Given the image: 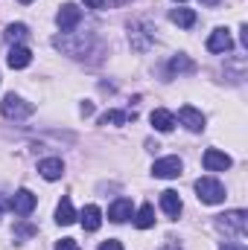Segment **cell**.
<instances>
[{"mask_svg": "<svg viewBox=\"0 0 248 250\" xmlns=\"http://www.w3.org/2000/svg\"><path fill=\"white\" fill-rule=\"evenodd\" d=\"M219 250H246V245H231V242H225Z\"/></svg>", "mask_w": 248, "mask_h": 250, "instance_id": "25", "label": "cell"}, {"mask_svg": "<svg viewBox=\"0 0 248 250\" xmlns=\"http://www.w3.org/2000/svg\"><path fill=\"white\" fill-rule=\"evenodd\" d=\"M79 111L88 117V114H94V105H91V102H82V108H79Z\"/></svg>", "mask_w": 248, "mask_h": 250, "instance_id": "26", "label": "cell"}, {"mask_svg": "<svg viewBox=\"0 0 248 250\" xmlns=\"http://www.w3.org/2000/svg\"><path fill=\"white\" fill-rule=\"evenodd\" d=\"M35 204H38V198H35L29 189H21V192H15V198L9 201L12 212H15V215H21V218H26V215L35 209Z\"/></svg>", "mask_w": 248, "mask_h": 250, "instance_id": "6", "label": "cell"}, {"mask_svg": "<svg viewBox=\"0 0 248 250\" xmlns=\"http://www.w3.org/2000/svg\"><path fill=\"white\" fill-rule=\"evenodd\" d=\"M82 227L88 230V233H97L99 230V224H102V212H99V207L97 204H88L85 209H82Z\"/></svg>", "mask_w": 248, "mask_h": 250, "instance_id": "12", "label": "cell"}, {"mask_svg": "<svg viewBox=\"0 0 248 250\" xmlns=\"http://www.w3.org/2000/svg\"><path fill=\"white\" fill-rule=\"evenodd\" d=\"M204 6H219V0H201Z\"/></svg>", "mask_w": 248, "mask_h": 250, "instance_id": "29", "label": "cell"}, {"mask_svg": "<svg viewBox=\"0 0 248 250\" xmlns=\"http://www.w3.org/2000/svg\"><path fill=\"white\" fill-rule=\"evenodd\" d=\"M99 250H123V245H120L117 239H108V242H102V245H99Z\"/></svg>", "mask_w": 248, "mask_h": 250, "instance_id": "23", "label": "cell"}, {"mask_svg": "<svg viewBox=\"0 0 248 250\" xmlns=\"http://www.w3.org/2000/svg\"><path fill=\"white\" fill-rule=\"evenodd\" d=\"M161 207H164V212H167L170 218H178V212H181V198H178V192H173V189L161 192Z\"/></svg>", "mask_w": 248, "mask_h": 250, "instance_id": "15", "label": "cell"}, {"mask_svg": "<svg viewBox=\"0 0 248 250\" xmlns=\"http://www.w3.org/2000/svg\"><path fill=\"white\" fill-rule=\"evenodd\" d=\"M120 3H123V0H120Z\"/></svg>", "mask_w": 248, "mask_h": 250, "instance_id": "32", "label": "cell"}, {"mask_svg": "<svg viewBox=\"0 0 248 250\" xmlns=\"http://www.w3.org/2000/svg\"><path fill=\"white\" fill-rule=\"evenodd\" d=\"M170 21L178 23L181 29H190V26L196 23V12H193V9H184V6H181V9H173V12H170Z\"/></svg>", "mask_w": 248, "mask_h": 250, "instance_id": "18", "label": "cell"}, {"mask_svg": "<svg viewBox=\"0 0 248 250\" xmlns=\"http://www.w3.org/2000/svg\"><path fill=\"white\" fill-rule=\"evenodd\" d=\"M196 192L201 204H222L225 201V187L216 178H198L196 181Z\"/></svg>", "mask_w": 248, "mask_h": 250, "instance_id": "2", "label": "cell"}, {"mask_svg": "<svg viewBox=\"0 0 248 250\" xmlns=\"http://www.w3.org/2000/svg\"><path fill=\"white\" fill-rule=\"evenodd\" d=\"M38 175H41L44 181H59L64 175V163L59 157H47V160L38 163Z\"/></svg>", "mask_w": 248, "mask_h": 250, "instance_id": "10", "label": "cell"}, {"mask_svg": "<svg viewBox=\"0 0 248 250\" xmlns=\"http://www.w3.org/2000/svg\"><path fill=\"white\" fill-rule=\"evenodd\" d=\"M108 218L114 221V224H123L131 218V201L128 198H117L114 204H111V209H108Z\"/></svg>", "mask_w": 248, "mask_h": 250, "instance_id": "13", "label": "cell"}, {"mask_svg": "<svg viewBox=\"0 0 248 250\" xmlns=\"http://www.w3.org/2000/svg\"><path fill=\"white\" fill-rule=\"evenodd\" d=\"M32 62V53L26 50V47H21V44H15L12 50H9V56H6V64L12 67V70H24V67H29Z\"/></svg>", "mask_w": 248, "mask_h": 250, "instance_id": "11", "label": "cell"}, {"mask_svg": "<svg viewBox=\"0 0 248 250\" xmlns=\"http://www.w3.org/2000/svg\"><path fill=\"white\" fill-rule=\"evenodd\" d=\"M32 111H35V105H32V102H24V99L15 96V93H6L3 102H0V114H3L6 120H26Z\"/></svg>", "mask_w": 248, "mask_h": 250, "instance_id": "1", "label": "cell"}, {"mask_svg": "<svg viewBox=\"0 0 248 250\" xmlns=\"http://www.w3.org/2000/svg\"><path fill=\"white\" fill-rule=\"evenodd\" d=\"M181 169H184V163H181L178 157H164V160H155L152 175H155V178H164V181H173V178L181 175Z\"/></svg>", "mask_w": 248, "mask_h": 250, "instance_id": "5", "label": "cell"}, {"mask_svg": "<svg viewBox=\"0 0 248 250\" xmlns=\"http://www.w3.org/2000/svg\"><path fill=\"white\" fill-rule=\"evenodd\" d=\"M161 250H181V248H178V242H167Z\"/></svg>", "mask_w": 248, "mask_h": 250, "instance_id": "27", "label": "cell"}, {"mask_svg": "<svg viewBox=\"0 0 248 250\" xmlns=\"http://www.w3.org/2000/svg\"><path fill=\"white\" fill-rule=\"evenodd\" d=\"M170 70H173V73H193V70H196V64L190 62L187 56H175V59L170 62Z\"/></svg>", "mask_w": 248, "mask_h": 250, "instance_id": "21", "label": "cell"}, {"mask_svg": "<svg viewBox=\"0 0 248 250\" xmlns=\"http://www.w3.org/2000/svg\"><path fill=\"white\" fill-rule=\"evenodd\" d=\"M128 120H134L131 111H105L99 117V125H125Z\"/></svg>", "mask_w": 248, "mask_h": 250, "instance_id": "19", "label": "cell"}, {"mask_svg": "<svg viewBox=\"0 0 248 250\" xmlns=\"http://www.w3.org/2000/svg\"><path fill=\"white\" fill-rule=\"evenodd\" d=\"M246 218H248L246 209H231V212H225V215H219V218H216V227H219V230H225V233L243 236V233H246Z\"/></svg>", "mask_w": 248, "mask_h": 250, "instance_id": "3", "label": "cell"}, {"mask_svg": "<svg viewBox=\"0 0 248 250\" xmlns=\"http://www.w3.org/2000/svg\"><path fill=\"white\" fill-rule=\"evenodd\" d=\"M18 3H32V0H18Z\"/></svg>", "mask_w": 248, "mask_h": 250, "instance_id": "30", "label": "cell"}, {"mask_svg": "<svg viewBox=\"0 0 248 250\" xmlns=\"http://www.w3.org/2000/svg\"><path fill=\"white\" fill-rule=\"evenodd\" d=\"M134 227H140V230L155 227V209H152V204H143V207L137 209V215H134Z\"/></svg>", "mask_w": 248, "mask_h": 250, "instance_id": "17", "label": "cell"}, {"mask_svg": "<svg viewBox=\"0 0 248 250\" xmlns=\"http://www.w3.org/2000/svg\"><path fill=\"white\" fill-rule=\"evenodd\" d=\"M79 21H82V9L76 3H64L59 9V15H56V23H59L62 32H73L79 26Z\"/></svg>", "mask_w": 248, "mask_h": 250, "instance_id": "4", "label": "cell"}, {"mask_svg": "<svg viewBox=\"0 0 248 250\" xmlns=\"http://www.w3.org/2000/svg\"><path fill=\"white\" fill-rule=\"evenodd\" d=\"M108 0H85V6H91V9H102Z\"/></svg>", "mask_w": 248, "mask_h": 250, "instance_id": "24", "label": "cell"}, {"mask_svg": "<svg viewBox=\"0 0 248 250\" xmlns=\"http://www.w3.org/2000/svg\"><path fill=\"white\" fill-rule=\"evenodd\" d=\"M201 163H204L207 172H228L231 169V157L225 151H216V148H207L204 157H201Z\"/></svg>", "mask_w": 248, "mask_h": 250, "instance_id": "7", "label": "cell"}, {"mask_svg": "<svg viewBox=\"0 0 248 250\" xmlns=\"http://www.w3.org/2000/svg\"><path fill=\"white\" fill-rule=\"evenodd\" d=\"M178 3H184V0H178Z\"/></svg>", "mask_w": 248, "mask_h": 250, "instance_id": "31", "label": "cell"}, {"mask_svg": "<svg viewBox=\"0 0 248 250\" xmlns=\"http://www.w3.org/2000/svg\"><path fill=\"white\" fill-rule=\"evenodd\" d=\"M178 120L184 125L187 131H201L204 128V117H201V111H196L193 105H184L181 111H178Z\"/></svg>", "mask_w": 248, "mask_h": 250, "instance_id": "9", "label": "cell"}, {"mask_svg": "<svg viewBox=\"0 0 248 250\" xmlns=\"http://www.w3.org/2000/svg\"><path fill=\"white\" fill-rule=\"evenodd\" d=\"M26 35H29L26 23H9V26H6V41H9L12 47H15V44H21Z\"/></svg>", "mask_w": 248, "mask_h": 250, "instance_id": "20", "label": "cell"}, {"mask_svg": "<svg viewBox=\"0 0 248 250\" xmlns=\"http://www.w3.org/2000/svg\"><path fill=\"white\" fill-rule=\"evenodd\" d=\"M3 207H9V201H6V195H0V209H3Z\"/></svg>", "mask_w": 248, "mask_h": 250, "instance_id": "28", "label": "cell"}, {"mask_svg": "<svg viewBox=\"0 0 248 250\" xmlns=\"http://www.w3.org/2000/svg\"><path fill=\"white\" fill-rule=\"evenodd\" d=\"M207 50H210V53H231V50H234L231 32H228V29H213L210 38H207Z\"/></svg>", "mask_w": 248, "mask_h": 250, "instance_id": "8", "label": "cell"}, {"mask_svg": "<svg viewBox=\"0 0 248 250\" xmlns=\"http://www.w3.org/2000/svg\"><path fill=\"white\" fill-rule=\"evenodd\" d=\"M56 250H79V242L76 239H62V242H56Z\"/></svg>", "mask_w": 248, "mask_h": 250, "instance_id": "22", "label": "cell"}, {"mask_svg": "<svg viewBox=\"0 0 248 250\" xmlns=\"http://www.w3.org/2000/svg\"><path fill=\"white\" fill-rule=\"evenodd\" d=\"M56 221H59L62 227H67V224L76 221V209H73L70 198H62V201H59V207H56Z\"/></svg>", "mask_w": 248, "mask_h": 250, "instance_id": "16", "label": "cell"}, {"mask_svg": "<svg viewBox=\"0 0 248 250\" xmlns=\"http://www.w3.org/2000/svg\"><path fill=\"white\" fill-rule=\"evenodd\" d=\"M152 125H155V131H161V134H170L173 128H175V117L170 114V111H164V108H158V111H152Z\"/></svg>", "mask_w": 248, "mask_h": 250, "instance_id": "14", "label": "cell"}]
</instances>
